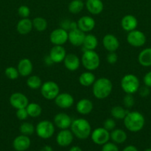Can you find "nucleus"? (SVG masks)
I'll return each mask as SVG.
<instances>
[{
  "label": "nucleus",
  "instance_id": "6",
  "mask_svg": "<svg viewBox=\"0 0 151 151\" xmlns=\"http://www.w3.org/2000/svg\"><path fill=\"white\" fill-rule=\"evenodd\" d=\"M36 135L42 139H48L51 138L55 133L54 123L50 120H41L36 126Z\"/></svg>",
  "mask_w": 151,
  "mask_h": 151
},
{
  "label": "nucleus",
  "instance_id": "36",
  "mask_svg": "<svg viewBox=\"0 0 151 151\" xmlns=\"http://www.w3.org/2000/svg\"><path fill=\"white\" fill-rule=\"evenodd\" d=\"M4 75L10 80H16L20 76L17 68L13 66H8L4 70Z\"/></svg>",
  "mask_w": 151,
  "mask_h": 151
},
{
  "label": "nucleus",
  "instance_id": "31",
  "mask_svg": "<svg viewBox=\"0 0 151 151\" xmlns=\"http://www.w3.org/2000/svg\"><path fill=\"white\" fill-rule=\"evenodd\" d=\"M85 7L83 0H72L68 4V11L72 14H78L81 13Z\"/></svg>",
  "mask_w": 151,
  "mask_h": 151
},
{
  "label": "nucleus",
  "instance_id": "16",
  "mask_svg": "<svg viewBox=\"0 0 151 151\" xmlns=\"http://www.w3.org/2000/svg\"><path fill=\"white\" fill-rule=\"evenodd\" d=\"M72 121L70 116L68 114L63 113V112L56 114L53 118V123L55 126L57 127L60 130L68 129L70 128Z\"/></svg>",
  "mask_w": 151,
  "mask_h": 151
},
{
  "label": "nucleus",
  "instance_id": "10",
  "mask_svg": "<svg viewBox=\"0 0 151 151\" xmlns=\"http://www.w3.org/2000/svg\"><path fill=\"white\" fill-rule=\"evenodd\" d=\"M50 41L53 45H64L68 41V32L61 27L53 29L50 34Z\"/></svg>",
  "mask_w": 151,
  "mask_h": 151
},
{
  "label": "nucleus",
  "instance_id": "15",
  "mask_svg": "<svg viewBox=\"0 0 151 151\" xmlns=\"http://www.w3.org/2000/svg\"><path fill=\"white\" fill-rule=\"evenodd\" d=\"M67 55L66 50L63 46L54 45L50 50L49 57L53 63H60L64 61Z\"/></svg>",
  "mask_w": 151,
  "mask_h": 151
},
{
  "label": "nucleus",
  "instance_id": "18",
  "mask_svg": "<svg viewBox=\"0 0 151 151\" xmlns=\"http://www.w3.org/2000/svg\"><path fill=\"white\" fill-rule=\"evenodd\" d=\"M30 137L23 134L16 137L13 141V147L16 151H26L30 147Z\"/></svg>",
  "mask_w": 151,
  "mask_h": 151
},
{
  "label": "nucleus",
  "instance_id": "34",
  "mask_svg": "<svg viewBox=\"0 0 151 151\" xmlns=\"http://www.w3.org/2000/svg\"><path fill=\"white\" fill-rule=\"evenodd\" d=\"M33 26L38 32H43L47 28V22L44 18L37 16L33 19Z\"/></svg>",
  "mask_w": 151,
  "mask_h": 151
},
{
  "label": "nucleus",
  "instance_id": "2",
  "mask_svg": "<svg viewBox=\"0 0 151 151\" xmlns=\"http://www.w3.org/2000/svg\"><path fill=\"white\" fill-rule=\"evenodd\" d=\"M93 94L96 99L104 100L109 97L113 91V83L107 78H100L93 84Z\"/></svg>",
  "mask_w": 151,
  "mask_h": 151
},
{
  "label": "nucleus",
  "instance_id": "35",
  "mask_svg": "<svg viewBox=\"0 0 151 151\" xmlns=\"http://www.w3.org/2000/svg\"><path fill=\"white\" fill-rule=\"evenodd\" d=\"M36 131V127L32 123L28 122H24L19 126V131L21 134L25 136H31L34 134Z\"/></svg>",
  "mask_w": 151,
  "mask_h": 151
},
{
  "label": "nucleus",
  "instance_id": "8",
  "mask_svg": "<svg viewBox=\"0 0 151 151\" xmlns=\"http://www.w3.org/2000/svg\"><path fill=\"white\" fill-rule=\"evenodd\" d=\"M127 41L132 47H141L146 44L147 38L143 32L136 29L128 32L127 35Z\"/></svg>",
  "mask_w": 151,
  "mask_h": 151
},
{
  "label": "nucleus",
  "instance_id": "11",
  "mask_svg": "<svg viewBox=\"0 0 151 151\" xmlns=\"http://www.w3.org/2000/svg\"><path fill=\"white\" fill-rule=\"evenodd\" d=\"M10 106L16 109L26 108L29 103V100L25 94L22 92H14L9 99Z\"/></svg>",
  "mask_w": 151,
  "mask_h": 151
},
{
  "label": "nucleus",
  "instance_id": "47",
  "mask_svg": "<svg viewBox=\"0 0 151 151\" xmlns=\"http://www.w3.org/2000/svg\"><path fill=\"white\" fill-rule=\"evenodd\" d=\"M39 151H53V149L50 145H44L40 149Z\"/></svg>",
  "mask_w": 151,
  "mask_h": 151
},
{
  "label": "nucleus",
  "instance_id": "30",
  "mask_svg": "<svg viewBox=\"0 0 151 151\" xmlns=\"http://www.w3.org/2000/svg\"><path fill=\"white\" fill-rule=\"evenodd\" d=\"M28 116L32 118H37L41 114L42 109L38 103H29L26 107Z\"/></svg>",
  "mask_w": 151,
  "mask_h": 151
},
{
  "label": "nucleus",
  "instance_id": "38",
  "mask_svg": "<svg viewBox=\"0 0 151 151\" xmlns=\"http://www.w3.org/2000/svg\"><path fill=\"white\" fill-rule=\"evenodd\" d=\"M116 127V122H115V119L113 118H108L105 119L103 122V128L107 130L108 131H112Z\"/></svg>",
  "mask_w": 151,
  "mask_h": 151
},
{
  "label": "nucleus",
  "instance_id": "46",
  "mask_svg": "<svg viewBox=\"0 0 151 151\" xmlns=\"http://www.w3.org/2000/svg\"><path fill=\"white\" fill-rule=\"evenodd\" d=\"M122 151H139L137 147L134 145H127L123 149Z\"/></svg>",
  "mask_w": 151,
  "mask_h": 151
},
{
  "label": "nucleus",
  "instance_id": "39",
  "mask_svg": "<svg viewBox=\"0 0 151 151\" xmlns=\"http://www.w3.org/2000/svg\"><path fill=\"white\" fill-rule=\"evenodd\" d=\"M18 14L22 19L28 18L30 15V10L27 5H21L18 8Z\"/></svg>",
  "mask_w": 151,
  "mask_h": 151
},
{
  "label": "nucleus",
  "instance_id": "26",
  "mask_svg": "<svg viewBox=\"0 0 151 151\" xmlns=\"http://www.w3.org/2000/svg\"><path fill=\"white\" fill-rule=\"evenodd\" d=\"M138 61L142 66H151V47L144 49L139 52L138 55Z\"/></svg>",
  "mask_w": 151,
  "mask_h": 151
},
{
  "label": "nucleus",
  "instance_id": "14",
  "mask_svg": "<svg viewBox=\"0 0 151 151\" xmlns=\"http://www.w3.org/2000/svg\"><path fill=\"white\" fill-rule=\"evenodd\" d=\"M102 45L107 51L110 52H115L119 48L120 43L115 35H114L113 34L108 33L106 34L102 38Z\"/></svg>",
  "mask_w": 151,
  "mask_h": 151
},
{
  "label": "nucleus",
  "instance_id": "23",
  "mask_svg": "<svg viewBox=\"0 0 151 151\" xmlns=\"http://www.w3.org/2000/svg\"><path fill=\"white\" fill-rule=\"evenodd\" d=\"M121 28L127 32L134 30L138 26L137 19L133 15H125L121 20Z\"/></svg>",
  "mask_w": 151,
  "mask_h": 151
},
{
  "label": "nucleus",
  "instance_id": "44",
  "mask_svg": "<svg viewBox=\"0 0 151 151\" xmlns=\"http://www.w3.org/2000/svg\"><path fill=\"white\" fill-rule=\"evenodd\" d=\"M143 82L144 86L151 88V71L147 72L143 78Z\"/></svg>",
  "mask_w": 151,
  "mask_h": 151
},
{
  "label": "nucleus",
  "instance_id": "40",
  "mask_svg": "<svg viewBox=\"0 0 151 151\" xmlns=\"http://www.w3.org/2000/svg\"><path fill=\"white\" fill-rule=\"evenodd\" d=\"M16 117L21 121H24L25 119H28V111L26 110V108H24V109H16Z\"/></svg>",
  "mask_w": 151,
  "mask_h": 151
},
{
  "label": "nucleus",
  "instance_id": "25",
  "mask_svg": "<svg viewBox=\"0 0 151 151\" xmlns=\"http://www.w3.org/2000/svg\"><path fill=\"white\" fill-rule=\"evenodd\" d=\"M33 29V21L28 18L21 19L16 24V30L19 34L25 35L29 34Z\"/></svg>",
  "mask_w": 151,
  "mask_h": 151
},
{
  "label": "nucleus",
  "instance_id": "1",
  "mask_svg": "<svg viewBox=\"0 0 151 151\" xmlns=\"http://www.w3.org/2000/svg\"><path fill=\"white\" fill-rule=\"evenodd\" d=\"M123 120L125 128L129 131L133 133L142 131L145 124V118L144 115L136 111L127 112Z\"/></svg>",
  "mask_w": 151,
  "mask_h": 151
},
{
  "label": "nucleus",
  "instance_id": "50",
  "mask_svg": "<svg viewBox=\"0 0 151 151\" xmlns=\"http://www.w3.org/2000/svg\"><path fill=\"white\" fill-rule=\"evenodd\" d=\"M144 151H151V148H147V149H146V150H145Z\"/></svg>",
  "mask_w": 151,
  "mask_h": 151
},
{
  "label": "nucleus",
  "instance_id": "22",
  "mask_svg": "<svg viewBox=\"0 0 151 151\" xmlns=\"http://www.w3.org/2000/svg\"><path fill=\"white\" fill-rule=\"evenodd\" d=\"M77 112L81 115H87L93 110V103L90 100L83 98L78 100L76 106Z\"/></svg>",
  "mask_w": 151,
  "mask_h": 151
},
{
  "label": "nucleus",
  "instance_id": "48",
  "mask_svg": "<svg viewBox=\"0 0 151 151\" xmlns=\"http://www.w3.org/2000/svg\"><path fill=\"white\" fill-rule=\"evenodd\" d=\"M44 63H45V64H47V65H51V64H53V62L52 61V60L50 59V58L49 57V55H48V56H47V57L44 58Z\"/></svg>",
  "mask_w": 151,
  "mask_h": 151
},
{
  "label": "nucleus",
  "instance_id": "17",
  "mask_svg": "<svg viewBox=\"0 0 151 151\" xmlns=\"http://www.w3.org/2000/svg\"><path fill=\"white\" fill-rule=\"evenodd\" d=\"M85 35V32L78 28L71 29L68 32V41L74 47H80L83 44Z\"/></svg>",
  "mask_w": 151,
  "mask_h": 151
},
{
  "label": "nucleus",
  "instance_id": "9",
  "mask_svg": "<svg viewBox=\"0 0 151 151\" xmlns=\"http://www.w3.org/2000/svg\"><path fill=\"white\" fill-rule=\"evenodd\" d=\"M90 138L96 145H103L110 139V133L103 127L97 128L91 132Z\"/></svg>",
  "mask_w": 151,
  "mask_h": 151
},
{
  "label": "nucleus",
  "instance_id": "49",
  "mask_svg": "<svg viewBox=\"0 0 151 151\" xmlns=\"http://www.w3.org/2000/svg\"><path fill=\"white\" fill-rule=\"evenodd\" d=\"M69 151H83L81 150V148L78 146H73L70 149Z\"/></svg>",
  "mask_w": 151,
  "mask_h": 151
},
{
  "label": "nucleus",
  "instance_id": "5",
  "mask_svg": "<svg viewBox=\"0 0 151 151\" xmlns=\"http://www.w3.org/2000/svg\"><path fill=\"white\" fill-rule=\"evenodd\" d=\"M140 81L133 74H127L121 80V88L126 94H133L139 91Z\"/></svg>",
  "mask_w": 151,
  "mask_h": 151
},
{
  "label": "nucleus",
  "instance_id": "41",
  "mask_svg": "<svg viewBox=\"0 0 151 151\" xmlns=\"http://www.w3.org/2000/svg\"><path fill=\"white\" fill-rule=\"evenodd\" d=\"M102 151H119V150L115 143L107 142L102 145Z\"/></svg>",
  "mask_w": 151,
  "mask_h": 151
},
{
  "label": "nucleus",
  "instance_id": "4",
  "mask_svg": "<svg viewBox=\"0 0 151 151\" xmlns=\"http://www.w3.org/2000/svg\"><path fill=\"white\" fill-rule=\"evenodd\" d=\"M81 62L87 71L93 72L100 66V58L95 50H84L81 56Z\"/></svg>",
  "mask_w": 151,
  "mask_h": 151
},
{
  "label": "nucleus",
  "instance_id": "28",
  "mask_svg": "<svg viewBox=\"0 0 151 151\" xmlns=\"http://www.w3.org/2000/svg\"><path fill=\"white\" fill-rule=\"evenodd\" d=\"M110 139L115 144H122L127 140V133L121 128H115L110 133Z\"/></svg>",
  "mask_w": 151,
  "mask_h": 151
},
{
  "label": "nucleus",
  "instance_id": "42",
  "mask_svg": "<svg viewBox=\"0 0 151 151\" xmlns=\"http://www.w3.org/2000/svg\"><path fill=\"white\" fill-rule=\"evenodd\" d=\"M118 60V55L115 53V52H110L107 55V61L109 64H115Z\"/></svg>",
  "mask_w": 151,
  "mask_h": 151
},
{
  "label": "nucleus",
  "instance_id": "3",
  "mask_svg": "<svg viewBox=\"0 0 151 151\" xmlns=\"http://www.w3.org/2000/svg\"><path fill=\"white\" fill-rule=\"evenodd\" d=\"M70 131L76 138L84 140L90 137L92 129L88 120L84 118H78L72 121Z\"/></svg>",
  "mask_w": 151,
  "mask_h": 151
},
{
  "label": "nucleus",
  "instance_id": "32",
  "mask_svg": "<svg viewBox=\"0 0 151 151\" xmlns=\"http://www.w3.org/2000/svg\"><path fill=\"white\" fill-rule=\"evenodd\" d=\"M26 84L28 88H30V89L36 90L41 88V85H42V81L38 75H30L27 80Z\"/></svg>",
  "mask_w": 151,
  "mask_h": 151
},
{
  "label": "nucleus",
  "instance_id": "43",
  "mask_svg": "<svg viewBox=\"0 0 151 151\" xmlns=\"http://www.w3.org/2000/svg\"><path fill=\"white\" fill-rule=\"evenodd\" d=\"M149 87L146 86H142V87H139V91L138 92L139 93V95L142 97H147L148 95L150 94V90Z\"/></svg>",
  "mask_w": 151,
  "mask_h": 151
},
{
  "label": "nucleus",
  "instance_id": "24",
  "mask_svg": "<svg viewBox=\"0 0 151 151\" xmlns=\"http://www.w3.org/2000/svg\"><path fill=\"white\" fill-rule=\"evenodd\" d=\"M84 4L87 11L92 15L100 14L104 10V3L102 0H86Z\"/></svg>",
  "mask_w": 151,
  "mask_h": 151
},
{
  "label": "nucleus",
  "instance_id": "7",
  "mask_svg": "<svg viewBox=\"0 0 151 151\" xmlns=\"http://www.w3.org/2000/svg\"><path fill=\"white\" fill-rule=\"evenodd\" d=\"M40 91L44 99L47 100H53L60 93V88L55 81H47L43 83L40 88Z\"/></svg>",
  "mask_w": 151,
  "mask_h": 151
},
{
  "label": "nucleus",
  "instance_id": "20",
  "mask_svg": "<svg viewBox=\"0 0 151 151\" xmlns=\"http://www.w3.org/2000/svg\"><path fill=\"white\" fill-rule=\"evenodd\" d=\"M17 69L20 76L26 78V77L30 76L33 72V65L30 59L25 58L19 60L17 65Z\"/></svg>",
  "mask_w": 151,
  "mask_h": 151
},
{
  "label": "nucleus",
  "instance_id": "19",
  "mask_svg": "<svg viewBox=\"0 0 151 151\" xmlns=\"http://www.w3.org/2000/svg\"><path fill=\"white\" fill-rule=\"evenodd\" d=\"M77 26L78 29L84 32H88L95 28L96 21L91 16H83L77 21Z\"/></svg>",
  "mask_w": 151,
  "mask_h": 151
},
{
  "label": "nucleus",
  "instance_id": "21",
  "mask_svg": "<svg viewBox=\"0 0 151 151\" xmlns=\"http://www.w3.org/2000/svg\"><path fill=\"white\" fill-rule=\"evenodd\" d=\"M64 65L65 68L70 72H75L78 70L81 65V60L75 54H68L64 60Z\"/></svg>",
  "mask_w": 151,
  "mask_h": 151
},
{
  "label": "nucleus",
  "instance_id": "29",
  "mask_svg": "<svg viewBox=\"0 0 151 151\" xmlns=\"http://www.w3.org/2000/svg\"><path fill=\"white\" fill-rule=\"evenodd\" d=\"M99 41L96 35L93 34H86L83 42L84 50H95L98 47Z\"/></svg>",
  "mask_w": 151,
  "mask_h": 151
},
{
  "label": "nucleus",
  "instance_id": "33",
  "mask_svg": "<svg viewBox=\"0 0 151 151\" xmlns=\"http://www.w3.org/2000/svg\"><path fill=\"white\" fill-rule=\"evenodd\" d=\"M128 111L126 110L124 107L120 106H115L113 107L110 110L111 116L115 119H124L127 115Z\"/></svg>",
  "mask_w": 151,
  "mask_h": 151
},
{
  "label": "nucleus",
  "instance_id": "13",
  "mask_svg": "<svg viewBox=\"0 0 151 151\" xmlns=\"http://www.w3.org/2000/svg\"><path fill=\"white\" fill-rule=\"evenodd\" d=\"M74 135L69 129L61 130L56 136V143L60 147H68L72 144Z\"/></svg>",
  "mask_w": 151,
  "mask_h": 151
},
{
  "label": "nucleus",
  "instance_id": "37",
  "mask_svg": "<svg viewBox=\"0 0 151 151\" xmlns=\"http://www.w3.org/2000/svg\"><path fill=\"white\" fill-rule=\"evenodd\" d=\"M123 104H124V107L127 108V109H130L133 107L135 104V99L133 94H126L123 99Z\"/></svg>",
  "mask_w": 151,
  "mask_h": 151
},
{
  "label": "nucleus",
  "instance_id": "45",
  "mask_svg": "<svg viewBox=\"0 0 151 151\" xmlns=\"http://www.w3.org/2000/svg\"><path fill=\"white\" fill-rule=\"evenodd\" d=\"M70 23L71 21L69 19H64L62 22H61V28H63L65 30H70Z\"/></svg>",
  "mask_w": 151,
  "mask_h": 151
},
{
  "label": "nucleus",
  "instance_id": "12",
  "mask_svg": "<svg viewBox=\"0 0 151 151\" xmlns=\"http://www.w3.org/2000/svg\"><path fill=\"white\" fill-rule=\"evenodd\" d=\"M55 104L59 108L67 109L72 107L74 104V98L68 92L59 93L54 99Z\"/></svg>",
  "mask_w": 151,
  "mask_h": 151
},
{
  "label": "nucleus",
  "instance_id": "51",
  "mask_svg": "<svg viewBox=\"0 0 151 151\" xmlns=\"http://www.w3.org/2000/svg\"><path fill=\"white\" fill-rule=\"evenodd\" d=\"M31 151H33V150H31Z\"/></svg>",
  "mask_w": 151,
  "mask_h": 151
},
{
  "label": "nucleus",
  "instance_id": "27",
  "mask_svg": "<svg viewBox=\"0 0 151 151\" xmlns=\"http://www.w3.org/2000/svg\"><path fill=\"white\" fill-rule=\"evenodd\" d=\"M96 80V76L90 71H87V72H83L78 77V82H79V83L82 86L84 87H88L90 86H93Z\"/></svg>",
  "mask_w": 151,
  "mask_h": 151
}]
</instances>
